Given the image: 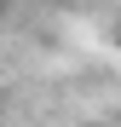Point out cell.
Listing matches in <instances>:
<instances>
[{"instance_id": "7a4b0ae2", "label": "cell", "mask_w": 121, "mask_h": 127, "mask_svg": "<svg viewBox=\"0 0 121 127\" xmlns=\"http://www.w3.org/2000/svg\"><path fill=\"white\" fill-rule=\"evenodd\" d=\"M115 46H121V35H115Z\"/></svg>"}, {"instance_id": "6da1fadb", "label": "cell", "mask_w": 121, "mask_h": 127, "mask_svg": "<svg viewBox=\"0 0 121 127\" xmlns=\"http://www.w3.org/2000/svg\"><path fill=\"white\" fill-rule=\"evenodd\" d=\"M0 17H6V0H0Z\"/></svg>"}]
</instances>
